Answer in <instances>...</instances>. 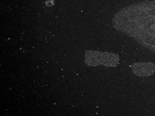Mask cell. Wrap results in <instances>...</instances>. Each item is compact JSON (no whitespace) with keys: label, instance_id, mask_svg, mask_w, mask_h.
<instances>
[{"label":"cell","instance_id":"obj_3","mask_svg":"<svg viewBox=\"0 0 155 116\" xmlns=\"http://www.w3.org/2000/svg\"><path fill=\"white\" fill-rule=\"evenodd\" d=\"M133 73L140 77H147L153 75L155 72V65L152 62H138L132 67Z\"/></svg>","mask_w":155,"mask_h":116},{"label":"cell","instance_id":"obj_2","mask_svg":"<svg viewBox=\"0 0 155 116\" xmlns=\"http://www.w3.org/2000/svg\"><path fill=\"white\" fill-rule=\"evenodd\" d=\"M84 61L88 66L94 67L102 65L109 67H115L119 64V56L107 51L86 50Z\"/></svg>","mask_w":155,"mask_h":116},{"label":"cell","instance_id":"obj_1","mask_svg":"<svg viewBox=\"0 0 155 116\" xmlns=\"http://www.w3.org/2000/svg\"><path fill=\"white\" fill-rule=\"evenodd\" d=\"M114 28L155 52V0L129 5L116 13Z\"/></svg>","mask_w":155,"mask_h":116}]
</instances>
